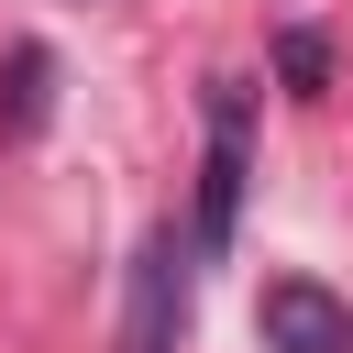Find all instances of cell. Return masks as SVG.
Masks as SVG:
<instances>
[{
  "label": "cell",
  "instance_id": "obj_1",
  "mask_svg": "<svg viewBox=\"0 0 353 353\" xmlns=\"http://www.w3.org/2000/svg\"><path fill=\"white\" fill-rule=\"evenodd\" d=\"M254 320H265V353H353V298H331L320 276H265Z\"/></svg>",
  "mask_w": 353,
  "mask_h": 353
},
{
  "label": "cell",
  "instance_id": "obj_2",
  "mask_svg": "<svg viewBox=\"0 0 353 353\" xmlns=\"http://www.w3.org/2000/svg\"><path fill=\"white\" fill-rule=\"evenodd\" d=\"M188 254H199V232H154V243H143V265H132V353H176Z\"/></svg>",
  "mask_w": 353,
  "mask_h": 353
},
{
  "label": "cell",
  "instance_id": "obj_3",
  "mask_svg": "<svg viewBox=\"0 0 353 353\" xmlns=\"http://www.w3.org/2000/svg\"><path fill=\"white\" fill-rule=\"evenodd\" d=\"M243 154H254V99L221 88L210 99V176H199V243L232 232V199H243Z\"/></svg>",
  "mask_w": 353,
  "mask_h": 353
}]
</instances>
